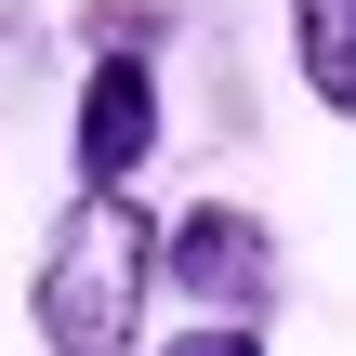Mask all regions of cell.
Returning a JSON list of instances; mask_svg holds the SVG:
<instances>
[{"instance_id": "6da1fadb", "label": "cell", "mask_w": 356, "mask_h": 356, "mask_svg": "<svg viewBox=\"0 0 356 356\" xmlns=\"http://www.w3.org/2000/svg\"><path fill=\"white\" fill-rule=\"evenodd\" d=\"M145 304H159V225L132 211V185H79L26 264L40 356H145Z\"/></svg>"}, {"instance_id": "7a4b0ae2", "label": "cell", "mask_w": 356, "mask_h": 356, "mask_svg": "<svg viewBox=\"0 0 356 356\" xmlns=\"http://www.w3.org/2000/svg\"><path fill=\"white\" fill-rule=\"evenodd\" d=\"M145 159H159V53H145L132 13H106L79 106H66V185H132Z\"/></svg>"}, {"instance_id": "3957f363", "label": "cell", "mask_w": 356, "mask_h": 356, "mask_svg": "<svg viewBox=\"0 0 356 356\" xmlns=\"http://www.w3.org/2000/svg\"><path fill=\"white\" fill-rule=\"evenodd\" d=\"M159 291H172L185 317H277L291 264H277L264 211H238V198H198V211H172V225H159Z\"/></svg>"}, {"instance_id": "277c9868", "label": "cell", "mask_w": 356, "mask_h": 356, "mask_svg": "<svg viewBox=\"0 0 356 356\" xmlns=\"http://www.w3.org/2000/svg\"><path fill=\"white\" fill-rule=\"evenodd\" d=\"M291 66L330 119H356V0H291Z\"/></svg>"}, {"instance_id": "5b68a950", "label": "cell", "mask_w": 356, "mask_h": 356, "mask_svg": "<svg viewBox=\"0 0 356 356\" xmlns=\"http://www.w3.org/2000/svg\"><path fill=\"white\" fill-rule=\"evenodd\" d=\"M159 356H264V317H185V343Z\"/></svg>"}]
</instances>
